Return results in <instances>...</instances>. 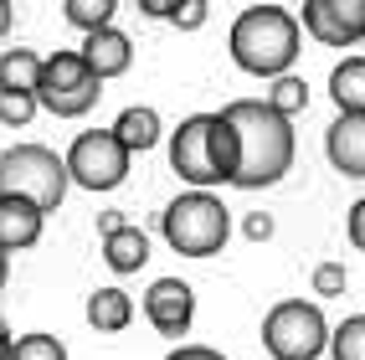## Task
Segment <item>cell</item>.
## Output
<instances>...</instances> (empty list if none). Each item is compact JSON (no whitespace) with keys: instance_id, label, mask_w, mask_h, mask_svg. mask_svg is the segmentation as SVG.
I'll return each mask as SVG.
<instances>
[{"instance_id":"6da1fadb","label":"cell","mask_w":365,"mask_h":360,"mask_svg":"<svg viewBox=\"0 0 365 360\" xmlns=\"http://www.w3.org/2000/svg\"><path fill=\"white\" fill-rule=\"evenodd\" d=\"M232 134V185L237 190H262V185H278L288 170H294V124L278 118L262 98H237L216 113Z\"/></svg>"},{"instance_id":"7a4b0ae2","label":"cell","mask_w":365,"mask_h":360,"mask_svg":"<svg viewBox=\"0 0 365 360\" xmlns=\"http://www.w3.org/2000/svg\"><path fill=\"white\" fill-rule=\"evenodd\" d=\"M299 16L283 6H247L232 21V62L252 78H288V67L299 62Z\"/></svg>"},{"instance_id":"3957f363","label":"cell","mask_w":365,"mask_h":360,"mask_svg":"<svg viewBox=\"0 0 365 360\" xmlns=\"http://www.w3.org/2000/svg\"><path fill=\"white\" fill-rule=\"evenodd\" d=\"M160 232L180 257H211V252L227 247L232 216H227L222 196H211V190H185V196H175L160 211Z\"/></svg>"},{"instance_id":"277c9868","label":"cell","mask_w":365,"mask_h":360,"mask_svg":"<svg viewBox=\"0 0 365 360\" xmlns=\"http://www.w3.org/2000/svg\"><path fill=\"white\" fill-rule=\"evenodd\" d=\"M0 196H16V201H31L41 216L57 211L67 201V170H62V155L46 150V144H11L0 155Z\"/></svg>"},{"instance_id":"5b68a950","label":"cell","mask_w":365,"mask_h":360,"mask_svg":"<svg viewBox=\"0 0 365 360\" xmlns=\"http://www.w3.org/2000/svg\"><path fill=\"white\" fill-rule=\"evenodd\" d=\"M262 345L273 360H319L329 345V324H324V309L319 304H304V299H283L267 309L262 319Z\"/></svg>"},{"instance_id":"8992f818","label":"cell","mask_w":365,"mask_h":360,"mask_svg":"<svg viewBox=\"0 0 365 360\" xmlns=\"http://www.w3.org/2000/svg\"><path fill=\"white\" fill-rule=\"evenodd\" d=\"M98 93H103V83L83 67L78 52H52V57H41L36 88H31L36 108L57 113V118H83L93 103H98Z\"/></svg>"},{"instance_id":"52a82bcc","label":"cell","mask_w":365,"mask_h":360,"mask_svg":"<svg viewBox=\"0 0 365 360\" xmlns=\"http://www.w3.org/2000/svg\"><path fill=\"white\" fill-rule=\"evenodd\" d=\"M62 170H67V185L113 190V185H124V175H129V155L118 150V139L108 129H88V134L72 139V150L62 155Z\"/></svg>"},{"instance_id":"ba28073f","label":"cell","mask_w":365,"mask_h":360,"mask_svg":"<svg viewBox=\"0 0 365 360\" xmlns=\"http://www.w3.org/2000/svg\"><path fill=\"white\" fill-rule=\"evenodd\" d=\"M170 170L180 180H190L196 190L222 185V175H216V165H211V113L180 118V129L170 134Z\"/></svg>"},{"instance_id":"9c48e42d","label":"cell","mask_w":365,"mask_h":360,"mask_svg":"<svg viewBox=\"0 0 365 360\" xmlns=\"http://www.w3.org/2000/svg\"><path fill=\"white\" fill-rule=\"evenodd\" d=\"M299 31H309L324 46H355L365 36V6L360 0H309Z\"/></svg>"},{"instance_id":"30bf717a","label":"cell","mask_w":365,"mask_h":360,"mask_svg":"<svg viewBox=\"0 0 365 360\" xmlns=\"http://www.w3.org/2000/svg\"><path fill=\"white\" fill-rule=\"evenodd\" d=\"M144 319L160 334H170V340H180L190 319H196V288L185 278H155L150 294H144Z\"/></svg>"},{"instance_id":"8fae6325","label":"cell","mask_w":365,"mask_h":360,"mask_svg":"<svg viewBox=\"0 0 365 360\" xmlns=\"http://www.w3.org/2000/svg\"><path fill=\"white\" fill-rule=\"evenodd\" d=\"M324 150L345 180H365V113H339L324 134Z\"/></svg>"},{"instance_id":"7c38bea8","label":"cell","mask_w":365,"mask_h":360,"mask_svg":"<svg viewBox=\"0 0 365 360\" xmlns=\"http://www.w3.org/2000/svg\"><path fill=\"white\" fill-rule=\"evenodd\" d=\"M78 57H83V67H88L98 83H108V78H118V72H129V62H134V41L118 31V26H103V31L83 36Z\"/></svg>"},{"instance_id":"4fadbf2b","label":"cell","mask_w":365,"mask_h":360,"mask_svg":"<svg viewBox=\"0 0 365 360\" xmlns=\"http://www.w3.org/2000/svg\"><path fill=\"white\" fill-rule=\"evenodd\" d=\"M41 222L46 216L31 201H16V196H0V252H26L41 242Z\"/></svg>"},{"instance_id":"5bb4252c","label":"cell","mask_w":365,"mask_h":360,"mask_svg":"<svg viewBox=\"0 0 365 360\" xmlns=\"http://www.w3.org/2000/svg\"><path fill=\"white\" fill-rule=\"evenodd\" d=\"M108 134L118 139V150L134 160V155H144V150H155V144H160V113L144 108V103H134V108H124V113L113 118Z\"/></svg>"},{"instance_id":"9a60e30c","label":"cell","mask_w":365,"mask_h":360,"mask_svg":"<svg viewBox=\"0 0 365 360\" xmlns=\"http://www.w3.org/2000/svg\"><path fill=\"white\" fill-rule=\"evenodd\" d=\"M83 314H88V324L98 334H118V329H129V319H134V299L124 294V288H93Z\"/></svg>"},{"instance_id":"2e32d148","label":"cell","mask_w":365,"mask_h":360,"mask_svg":"<svg viewBox=\"0 0 365 360\" xmlns=\"http://www.w3.org/2000/svg\"><path fill=\"white\" fill-rule=\"evenodd\" d=\"M103 262L113 273H139L144 262H150V237H144L139 227H118V232H108L103 237Z\"/></svg>"},{"instance_id":"e0dca14e","label":"cell","mask_w":365,"mask_h":360,"mask_svg":"<svg viewBox=\"0 0 365 360\" xmlns=\"http://www.w3.org/2000/svg\"><path fill=\"white\" fill-rule=\"evenodd\" d=\"M329 98L339 113H365V57H345L329 72Z\"/></svg>"},{"instance_id":"ac0fdd59","label":"cell","mask_w":365,"mask_h":360,"mask_svg":"<svg viewBox=\"0 0 365 360\" xmlns=\"http://www.w3.org/2000/svg\"><path fill=\"white\" fill-rule=\"evenodd\" d=\"M41 72V52L31 46H6L0 52V93H31Z\"/></svg>"},{"instance_id":"d6986e66","label":"cell","mask_w":365,"mask_h":360,"mask_svg":"<svg viewBox=\"0 0 365 360\" xmlns=\"http://www.w3.org/2000/svg\"><path fill=\"white\" fill-rule=\"evenodd\" d=\"M262 103L273 108L278 118H288V124H294V113H304V108H309V83H304V78H294V72H288V78H273V93H267Z\"/></svg>"},{"instance_id":"ffe728a7","label":"cell","mask_w":365,"mask_h":360,"mask_svg":"<svg viewBox=\"0 0 365 360\" xmlns=\"http://www.w3.org/2000/svg\"><path fill=\"white\" fill-rule=\"evenodd\" d=\"M113 11H118V0H67V6H62V16H67L83 36L113 26Z\"/></svg>"},{"instance_id":"44dd1931","label":"cell","mask_w":365,"mask_h":360,"mask_svg":"<svg viewBox=\"0 0 365 360\" xmlns=\"http://www.w3.org/2000/svg\"><path fill=\"white\" fill-rule=\"evenodd\" d=\"M334 360H365V314H350L339 329H329V345Z\"/></svg>"},{"instance_id":"7402d4cb","label":"cell","mask_w":365,"mask_h":360,"mask_svg":"<svg viewBox=\"0 0 365 360\" xmlns=\"http://www.w3.org/2000/svg\"><path fill=\"white\" fill-rule=\"evenodd\" d=\"M11 360H67V345L57 334H21L11 345Z\"/></svg>"},{"instance_id":"603a6c76","label":"cell","mask_w":365,"mask_h":360,"mask_svg":"<svg viewBox=\"0 0 365 360\" xmlns=\"http://www.w3.org/2000/svg\"><path fill=\"white\" fill-rule=\"evenodd\" d=\"M31 118H36V98H31V93H0V124L26 129Z\"/></svg>"},{"instance_id":"cb8c5ba5","label":"cell","mask_w":365,"mask_h":360,"mask_svg":"<svg viewBox=\"0 0 365 360\" xmlns=\"http://www.w3.org/2000/svg\"><path fill=\"white\" fill-rule=\"evenodd\" d=\"M345 268H339V262H319V268H314V294L319 299H339L345 294Z\"/></svg>"},{"instance_id":"d4e9b609","label":"cell","mask_w":365,"mask_h":360,"mask_svg":"<svg viewBox=\"0 0 365 360\" xmlns=\"http://www.w3.org/2000/svg\"><path fill=\"white\" fill-rule=\"evenodd\" d=\"M206 16H211V6H206V0H180L170 21H175L180 31H201V26H206Z\"/></svg>"},{"instance_id":"484cf974","label":"cell","mask_w":365,"mask_h":360,"mask_svg":"<svg viewBox=\"0 0 365 360\" xmlns=\"http://www.w3.org/2000/svg\"><path fill=\"white\" fill-rule=\"evenodd\" d=\"M242 232H247L252 242H267V237H273V216H267V211H252L247 222H242Z\"/></svg>"},{"instance_id":"4316f807","label":"cell","mask_w":365,"mask_h":360,"mask_svg":"<svg viewBox=\"0 0 365 360\" xmlns=\"http://www.w3.org/2000/svg\"><path fill=\"white\" fill-rule=\"evenodd\" d=\"M165 360H227V355L211 350V345H180V350H170Z\"/></svg>"},{"instance_id":"83f0119b","label":"cell","mask_w":365,"mask_h":360,"mask_svg":"<svg viewBox=\"0 0 365 360\" xmlns=\"http://www.w3.org/2000/svg\"><path fill=\"white\" fill-rule=\"evenodd\" d=\"M175 6H180V0H139V11L150 16V21H170V16H175Z\"/></svg>"},{"instance_id":"f1b7e54d","label":"cell","mask_w":365,"mask_h":360,"mask_svg":"<svg viewBox=\"0 0 365 360\" xmlns=\"http://www.w3.org/2000/svg\"><path fill=\"white\" fill-rule=\"evenodd\" d=\"M350 242H355V247L365 242V201H355V206H350Z\"/></svg>"},{"instance_id":"f546056e","label":"cell","mask_w":365,"mask_h":360,"mask_svg":"<svg viewBox=\"0 0 365 360\" xmlns=\"http://www.w3.org/2000/svg\"><path fill=\"white\" fill-rule=\"evenodd\" d=\"M118 227H124V216H118V211H98V232H103V237L118 232Z\"/></svg>"},{"instance_id":"4dcf8cb0","label":"cell","mask_w":365,"mask_h":360,"mask_svg":"<svg viewBox=\"0 0 365 360\" xmlns=\"http://www.w3.org/2000/svg\"><path fill=\"white\" fill-rule=\"evenodd\" d=\"M11 345H16V334H11L6 319H0V360H11Z\"/></svg>"},{"instance_id":"1f68e13d","label":"cell","mask_w":365,"mask_h":360,"mask_svg":"<svg viewBox=\"0 0 365 360\" xmlns=\"http://www.w3.org/2000/svg\"><path fill=\"white\" fill-rule=\"evenodd\" d=\"M11 16H16V11H11V0H0V36L11 31Z\"/></svg>"},{"instance_id":"d6a6232c","label":"cell","mask_w":365,"mask_h":360,"mask_svg":"<svg viewBox=\"0 0 365 360\" xmlns=\"http://www.w3.org/2000/svg\"><path fill=\"white\" fill-rule=\"evenodd\" d=\"M6 278H11V257L0 252V288H6Z\"/></svg>"}]
</instances>
